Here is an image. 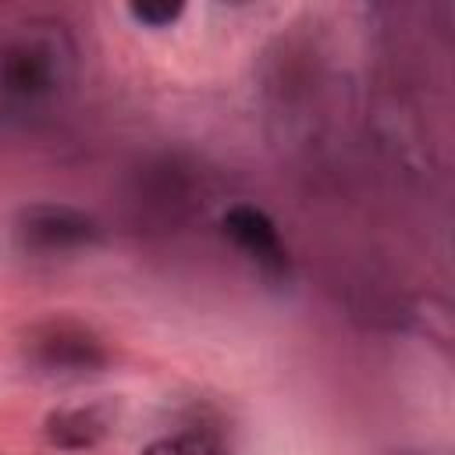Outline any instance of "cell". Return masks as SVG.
I'll return each mask as SVG.
<instances>
[{
	"label": "cell",
	"instance_id": "1",
	"mask_svg": "<svg viewBox=\"0 0 455 455\" xmlns=\"http://www.w3.org/2000/svg\"><path fill=\"white\" fill-rule=\"evenodd\" d=\"M25 355L46 373H92L107 363L103 341L75 320H46L28 327Z\"/></svg>",
	"mask_w": 455,
	"mask_h": 455
},
{
	"label": "cell",
	"instance_id": "5",
	"mask_svg": "<svg viewBox=\"0 0 455 455\" xmlns=\"http://www.w3.org/2000/svg\"><path fill=\"white\" fill-rule=\"evenodd\" d=\"M0 75H4V85L14 92H43L50 85V60L39 50L21 46L7 53Z\"/></svg>",
	"mask_w": 455,
	"mask_h": 455
},
{
	"label": "cell",
	"instance_id": "3",
	"mask_svg": "<svg viewBox=\"0 0 455 455\" xmlns=\"http://www.w3.org/2000/svg\"><path fill=\"white\" fill-rule=\"evenodd\" d=\"M224 231L235 238L238 249H245L263 267H281L284 263V245H281L277 228L270 224V217L263 210H256V206H231L224 213Z\"/></svg>",
	"mask_w": 455,
	"mask_h": 455
},
{
	"label": "cell",
	"instance_id": "4",
	"mask_svg": "<svg viewBox=\"0 0 455 455\" xmlns=\"http://www.w3.org/2000/svg\"><path fill=\"white\" fill-rule=\"evenodd\" d=\"M107 427H110V416L100 405H78L50 416L46 434L60 448H92L107 434Z\"/></svg>",
	"mask_w": 455,
	"mask_h": 455
},
{
	"label": "cell",
	"instance_id": "6",
	"mask_svg": "<svg viewBox=\"0 0 455 455\" xmlns=\"http://www.w3.org/2000/svg\"><path fill=\"white\" fill-rule=\"evenodd\" d=\"M146 455H224V441L206 427H188L174 437L156 441Z\"/></svg>",
	"mask_w": 455,
	"mask_h": 455
},
{
	"label": "cell",
	"instance_id": "2",
	"mask_svg": "<svg viewBox=\"0 0 455 455\" xmlns=\"http://www.w3.org/2000/svg\"><path fill=\"white\" fill-rule=\"evenodd\" d=\"M14 235L32 252H71L89 242H96L100 228L89 213L60 203H39L18 213Z\"/></svg>",
	"mask_w": 455,
	"mask_h": 455
},
{
	"label": "cell",
	"instance_id": "7",
	"mask_svg": "<svg viewBox=\"0 0 455 455\" xmlns=\"http://www.w3.org/2000/svg\"><path fill=\"white\" fill-rule=\"evenodd\" d=\"M181 14V7L174 4V7H153V4H142V7H132V18H139V21H149V25H164V21H174Z\"/></svg>",
	"mask_w": 455,
	"mask_h": 455
}]
</instances>
